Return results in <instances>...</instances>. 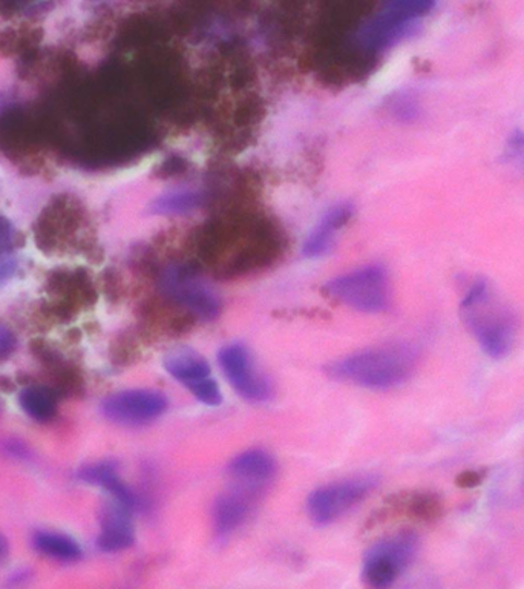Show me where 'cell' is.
<instances>
[{
    "label": "cell",
    "instance_id": "cell-10",
    "mask_svg": "<svg viewBox=\"0 0 524 589\" xmlns=\"http://www.w3.org/2000/svg\"><path fill=\"white\" fill-rule=\"evenodd\" d=\"M261 494L232 485L224 491L212 505V527L218 539H228L233 532L244 527L254 515Z\"/></svg>",
    "mask_w": 524,
    "mask_h": 589
},
{
    "label": "cell",
    "instance_id": "cell-1",
    "mask_svg": "<svg viewBox=\"0 0 524 589\" xmlns=\"http://www.w3.org/2000/svg\"><path fill=\"white\" fill-rule=\"evenodd\" d=\"M417 365V352L409 344L369 347L331 362L326 369L331 380L367 388H391L405 383Z\"/></svg>",
    "mask_w": 524,
    "mask_h": 589
},
{
    "label": "cell",
    "instance_id": "cell-3",
    "mask_svg": "<svg viewBox=\"0 0 524 589\" xmlns=\"http://www.w3.org/2000/svg\"><path fill=\"white\" fill-rule=\"evenodd\" d=\"M160 292L176 308L184 309L192 318L214 321L220 316L221 300L206 279L192 267L172 264L158 278Z\"/></svg>",
    "mask_w": 524,
    "mask_h": 589
},
{
    "label": "cell",
    "instance_id": "cell-4",
    "mask_svg": "<svg viewBox=\"0 0 524 589\" xmlns=\"http://www.w3.org/2000/svg\"><path fill=\"white\" fill-rule=\"evenodd\" d=\"M416 532L401 530L379 540L365 554L362 580L371 588H388L416 558Z\"/></svg>",
    "mask_w": 524,
    "mask_h": 589
},
{
    "label": "cell",
    "instance_id": "cell-15",
    "mask_svg": "<svg viewBox=\"0 0 524 589\" xmlns=\"http://www.w3.org/2000/svg\"><path fill=\"white\" fill-rule=\"evenodd\" d=\"M163 364L166 372L173 380L186 385L188 390L194 385L210 377V373H212V369H210V364L206 361V358L195 352L194 349H188V347H175V349L169 350L166 353Z\"/></svg>",
    "mask_w": 524,
    "mask_h": 589
},
{
    "label": "cell",
    "instance_id": "cell-25",
    "mask_svg": "<svg viewBox=\"0 0 524 589\" xmlns=\"http://www.w3.org/2000/svg\"><path fill=\"white\" fill-rule=\"evenodd\" d=\"M484 481V474L478 473V471H466L458 478V485L462 489H473V486L480 485Z\"/></svg>",
    "mask_w": 524,
    "mask_h": 589
},
{
    "label": "cell",
    "instance_id": "cell-13",
    "mask_svg": "<svg viewBox=\"0 0 524 589\" xmlns=\"http://www.w3.org/2000/svg\"><path fill=\"white\" fill-rule=\"evenodd\" d=\"M78 478L82 481L93 483V485H99L101 489L107 490L117 502L130 508L131 512L143 509L148 505L145 504L142 496H138L131 486H127L120 479L119 467H117L114 460H100V462L82 467V470L78 471Z\"/></svg>",
    "mask_w": 524,
    "mask_h": 589
},
{
    "label": "cell",
    "instance_id": "cell-7",
    "mask_svg": "<svg viewBox=\"0 0 524 589\" xmlns=\"http://www.w3.org/2000/svg\"><path fill=\"white\" fill-rule=\"evenodd\" d=\"M218 364L237 395L248 402L263 404L273 396V384L259 372L243 344H229L218 353Z\"/></svg>",
    "mask_w": 524,
    "mask_h": 589
},
{
    "label": "cell",
    "instance_id": "cell-11",
    "mask_svg": "<svg viewBox=\"0 0 524 589\" xmlns=\"http://www.w3.org/2000/svg\"><path fill=\"white\" fill-rule=\"evenodd\" d=\"M278 473L277 459L263 448H251L236 455L228 466L233 485L261 494L269 489Z\"/></svg>",
    "mask_w": 524,
    "mask_h": 589
},
{
    "label": "cell",
    "instance_id": "cell-19",
    "mask_svg": "<svg viewBox=\"0 0 524 589\" xmlns=\"http://www.w3.org/2000/svg\"><path fill=\"white\" fill-rule=\"evenodd\" d=\"M16 267L13 225L7 218L0 217V285L13 277Z\"/></svg>",
    "mask_w": 524,
    "mask_h": 589
},
{
    "label": "cell",
    "instance_id": "cell-26",
    "mask_svg": "<svg viewBox=\"0 0 524 589\" xmlns=\"http://www.w3.org/2000/svg\"><path fill=\"white\" fill-rule=\"evenodd\" d=\"M9 553H10L9 542H7V539L3 538L2 534H0V565H2L3 562L7 561V557H9Z\"/></svg>",
    "mask_w": 524,
    "mask_h": 589
},
{
    "label": "cell",
    "instance_id": "cell-12",
    "mask_svg": "<svg viewBox=\"0 0 524 589\" xmlns=\"http://www.w3.org/2000/svg\"><path fill=\"white\" fill-rule=\"evenodd\" d=\"M100 527L97 545L105 553H119L134 545L135 532L131 509L120 502L115 501L114 504H108L101 509Z\"/></svg>",
    "mask_w": 524,
    "mask_h": 589
},
{
    "label": "cell",
    "instance_id": "cell-23",
    "mask_svg": "<svg viewBox=\"0 0 524 589\" xmlns=\"http://www.w3.org/2000/svg\"><path fill=\"white\" fill-rule=\"evenodd\" d=\"M0 450L3 455L14 459H29L32 458V450L24 441L16 440V437H9V440L0 441Z\"/></svg>",
    "mask_w": 524,
    "mask_h": 589
},
{
    "label": "cell",
    "instance_id": "cell-14",
    "mask_svg": "<svg viewBox=\"0 0 524 589\" xmlns=\"http://www.w3.org/2000/svg\"><path fill=\"white\" fill-rule=\"evenodd\" d=\"M352 215L353 206L350 203H339V205L331 207L305 240L304 255L307 259L327 255L333 248L334 238H337L339 230L344 228Z\"/></svg>",
    "mask_w": 524,
    "mask_h": 589
},
{
    "label": "cell",
    "instance_id": "cell-21",
    "mask_svg": "<svg viewBox=\"0 0 524 589\" xmlns=\"http://www.w3.org/2000/svg\"><path fill=\"white\" fill-rule=\"evenodd\" d=\"M191 392L199 402L206 404V406L217 407L222 402L220 385H218L212 376L194 385V387L191 388Z\"/></svg>",
    "mask_w": 524,
    "mask_h": 589
},
{
    "label": "cell",
    "instance_id": "cell-5",
    "mask_svg": "<svg viewBox=\"0 0 524 589\" xmlns=\"http://www.w3.org/2000/svg\"><path fill=\"white\" fill-rule=\"evenodd\" d=\"M326 292L339 303L365 313L386 311L390 304L387 272L376 264L331 279Z\"/></svg>",
    "mask_w": 524,
    "mask_h": 589
},
{
    "label": "cell",
    "instance_id": "cell-9",
    "mask_svg": "<svg viewBox=\"0 0 524 589\" xmlns=\"http://www.w3.org/2000/svg\"><path fill=\"white\" fill-rule=\"evenodd\" d=\"M436 0H387L379 16L365 26L361 39L368 48L391 44L416 19L425 16Z\"/></svg>",
    "mask_w": 524,
    "mask_h": 589
},
{
    "label": "cell",
    "instance_id": "cell-18",
    "mask_svg": "<svg viewBox=\"0 0 524 589\" xmlns=\"http://www.w3.org/2000/svg\"><path fill=\"white\" fill-rule=\"evenodd\" d=\"M203 195L195 191H179L161 195L153 205V213L158 215H181L192 213L202 206Z\"/></svg>",
    "mask_w": 524,
    "mask_h": 589
},
{
    "label": "cell",
    "instance_id": "cell-20",
    "mask_svg": "<svg viewBox=\"0 0 524 589\" xmlns=\"http://www.w3.org/2000/svg\"><path fill=\"white\" fill-rule=\"evenodd\" d=\"M406 505L409 513L418 519L431 520L440 513V501L435 494H416L406 502Z\"/></svg>",
    "mask_w": 524,
    "mask_h": 589
},
{
    "label": "cell",
    "instance_id": "cell-24",
    "mask_svg": "<svg viewBox=\"0 0 524 589\" xmlns=\"http://www.w3.org/2000/svg\"><path fill=\"white\" fill-rule=\"evenodd\" d=\"M17 339L9 327L0 324V361L9 360L16 352Z\"/></svg>",
    "mask_w": 524,
    "mask_h": 589
},
{
    "label": "cell",
    "instance_id": "cell-6",
    "mask_svg": "<svg viewBox=\"0 0 524 589\" xmlns=\"http://www.w3.org/2000/svg\"><path fill=\"white\" fill-rule=\"evenodd\" d=\"M377 485L379 479L376 476L360 474L319 486L308 497V517L319 527L337 522L367 500Z\"/></svg>",
    "mask_w": 524,
    "mask_h": 589
},
{
    "label": "cell",
    "instance_id": "cell-8",
    "mask_svg": "<svg viewBox=\"0 0 524 589\" xmlns=\"http://www.w3.org/2000/svg\"><path fill=\"white\" fill-rule=\"evenodd\" d=\"M168 407L169 401L163 393L135 388L108 396L101 404V413L119 425L142 426L163 417Z\"/></svg>",
    "mask_w": 524,
    "mask_h": 589
},
{
    "label": "cell",
    "instance_id": "cell-22",
    "mask_svg": "<svg viewBox=\"0 0 524 589\" xmlns=\"http://www.w3.org/2000/svg\"><path fill=\"white\" fill-rule=\"evenodd\" d=\"M504 158L509 164L524 168V132H514L509 139Z\"/></svg>",
    "mask_w": 524,
    "mask_h": 589
},
{
    "label": "cell",
    "instance_id": "cell-2",
    "mask_svg": "<svg viewBox=\"0 0 524 589\" xmlns=\"http://www.w3.org/2000/svg\"><path fill=\"white\" fill-rule=\"evenodd\" d=\"M460 313L467 330L488 357L500 360L511 352L516 334L515 315L491 283L475 281L463 298Z\"/></svg>",
    "mask_w": 524,
    "mask_h": 589
},
{
    "label": "cell",
    "instance_id": "cell-16",
    "mask_svg": "<svg viewBox=\"0 0 524 589\" xmlns=\"http://www.w3.org/2000/svg\"><path fill=\"white\" fill-rule=\"evenodd\" d=\"M33 546L44 556L54 558L65 564L81 561L82 550L74 539L52 531H39L34 534Z\"/></svg>",
    "mask_w": 524,
    "mask_h": 589
},
{
    "label": "cell",
    "instance_id": "cell-17",
    "mask_svg": "<svg viewBox=\"0 0 524 589\" xmlns=\"http://www.w3.org/2000/svg\"><path fill=\"white\" fill-rule=\"evenodd\" d=\"M22 410L36 422H48L58 413V398L45 387H28L19 395Z\"/></svg>",
    "mask_w": 524,
    "mask_h": 589
}]
</instances>
